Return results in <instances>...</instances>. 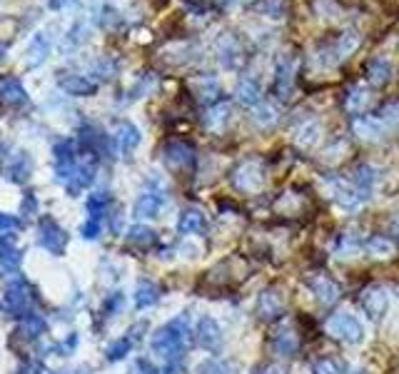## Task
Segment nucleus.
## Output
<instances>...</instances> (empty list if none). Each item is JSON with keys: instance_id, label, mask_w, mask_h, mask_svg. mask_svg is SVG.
<instances>
[{"instance_id": "nucleus-1", "label": "nucleus", "mask_w": 399, "mask_h": 374, "mask_svg": "<svg viewBox=\"0 0 399 374\" xmlns=\"http://www.w3.org/2000/svg\"><path fill=\"white\" fill-rule=\"evenodd\" d=\"M190 337H192L190 317L180 315L157 329L155 337H152V350L160 357H165L167 362H178L185 354L187 345H190Z\"/></svg>"}, {"instance_id": "nucleus-2", "label": "nucleus", "mask_w": 399, "mask_h": 374, "mask_svg": "<svg viewBox=\"0 0 399 374\" xmlns=\"http://www.w3.org/2000/svg\"><path fill=\"white\" fill-rule=\"evenodd\" d=\"M327 332L345 345H359L364 339V327L352 312H337L327 320Z\"/></svg>"}, {"instance_id": "nucleus-3", "label": "nucleus", "mask_w": 399, "mask_h": 374, "mask_svg": "<svg viewBox=\"0 0 399 374\" xmlns=\"http://www.w3.org/2000/svg\"><path fill=\"white\" fill-rule=\"evenodd\" d=\"M165 205H167V190L157 180H150L135 202V215L140 220H152V217L160 215V210Z\"/></svg>"}, {"instance_id": "nucleus-4", "label": "nucleus", "mask_w": 399, "mask_h": 374, "mask_svg": "<svg viewBox=\"0 0 399 374\" xmlns=\"http://www.w3.org/2000/svg\"><path fill=\"white\" fill-rule=\"evenodd\" d=\"M267 178H265V167L257 160H247L237 167L233 173V185L240 192H247V195H257L263 190Z\"/></svg>"}, {"instance_id": "nucleus-5", "label": "nucleus", "mask_w": 399, "mask_h": 374, "mask_svg": "<svg viewBox=\"0 0 399 374\" xmlns=\"http://www.w3.org/2000/svg\"><path fill=\"white\" fill-rule=\"evenodd\" d=\"M195 337H197V345L203 347L205 352H212V354H220L222 345H225V334H222L220 322L208 315L200 317V322H197Z\"/></svg>"}, {"instance_id": "nucleus-6", "label": "nucleus", "mask_w": 399, "mask_h": 374, "mask_svg": "<svg viewBox=\"0 0 399 374\" xmlns=\"http://www.w3.org/2000/svg\"><path fill=\"white\" fill-rule=\"evenodd\" d=\"M214 55L220 60V65L225 70H237L240 63H242V45L233 33H222L217 40H214Z\"/></svg>"}, {"instance_id": "nucleus-7", "label": "nucleus", "mask_w": 399, "mask_h": 374, "mask_svg": "<svg viewBox=\"0 0 399 374\" xmlns=\"http://www.w3.org/2000/svg\"><path fill=\"white\" fill-rule=\"evenodd\" d=\"M387 307H389V292L384 287L372 285L362 292V309L372 322H380L382 317L387 315Z\"/></svg>"}, {"instance_id": "nucleus-8", "label": "nucleus", "mask_w": 399, "mask_h": 374, "mask_svg": "<svg viewBox=\"0 0 399 374\" xmlns=\"http://www.w3.org/2000/svg\"><path fill=\"white\" fill-rule=\"evenodd\" d=\"M307 287H310V292L317 297V302L322 304H334L342 297L340 285H337L329 274H315V277L307 279Z\"/></svg>"}, {"instance_id": "nucleus-9", "label": "nucleus", "mask_w": 399, "mask_h": 374, "mask_svg": "<svg viewBox=\"0 0 399 374\" xmlns=\"http://www.w3.org/2000/svg\"><path fill=\"white\" fill-rule=\"evenodd\" d=\"M162 160L173 170H190L195 165V150L185 143H170L162 150Z\"/></svg>"}, {"instance_id": "nucleus-10", "label": "nucleus", "mask_w": 399, "mask_h": 374, "mask_svg": "<svg viewBox=\"0 0 399 374\" xmlns=\"http://www.w3.org/2000/svg\"><path fill=\"white\" fill-rule=\"evenodd\" d=\"M282 312H285V302H282L280 292L267 290V292H263V295L257 297L255 315L260 317V320H263V322H274V320H280Z\"/></svg>"}, {"instance_id": "nucleus-11", "label": "nucleus", "mask_w": 399, "mask_h": 374, "mask_svg": "<svg viewBox=\"0 0 399 374\" xmlns=\"http://www.w3.org/2000/svg\"><path fill=\"white\" fill-rule=\"evenodd\" d=\"M60 90L75 98H90L97 93V83L90 75H63L58 80Z\"/></svg>"}, {"instance_id": "nucleus-12", "label": "nucleus", "mask_w": 399, "mask_h": 374, "mask_svg": "<svg viewBox=\"0 0 399 374\" xmlns=\"http://www.w3.org/2000/svg\"><path fill=\"white\" fill-rule=\"evenodd\" d=\"M48 55H50V38L45 33H36V36L30 38L28 48H25V65L30 70H36V68L45 65Z\"/></svg>"}, {"instance_id": "nucleus-13", "label": "nucleus", "mask_w": 399, "mask_h": 374, "mask_svg": "<svg viewBox=\"0 0 399 374\" xmlns=\"http://www.w3.org/2000/svg\"><path fill=\"white\" fill-rule=\"evenodd\" d=\"M140 140H143V135H140V130H137L135 125L127 123V120L118 123V130H115V145H118V153L120 155L130 157L132 150L140 145Z\"/></svg>"}, {"instance_id": "nucleus-14", "label": "nucleus", "mask_w": 399, "mask_h": 374, "mask_svg": "<svg viewBox=\"0 0 399 374\" xmlns=\"http://www.w3.org/2000/svg\"><path fill=\"white\" fill-rule=\"evenodd\" d=\"M0 100L13 107H25L30 102V98H28V90L23 88V83H20L18 77H6V80L0 83Z\"/></svg>"}, {"instance_id": "nucleus-15", "label": "nucleus", "mask_w": 399, "mask_h": 374, "mask_svg": "<svg viewBox=\"0 0 399 374\" xmlns=\"http://www.w3.org/2000/svg\"><path fill=\"white\" fill-rule=\"evenodd\" d=\"M292 80H295V58L287 55L280 60L277 65V75H274V93L280 98H290L292 93Z\"/></svg>"}, {"instance_id": "nucleus-16", "label": "nucleus", "mask_w": 399, "mask_h": 374, "mask_svg": "<svg viewBox=\"0 0 399 374\" xmlns=\"http://www.w3.org/2000/svg\"><path fill=\"white\" fill-rule=\"evenodd\" d=\"M329 192H332L334 202L345 210H357L359 202H362L359 192L354 190V185H347L342 182V180H332V182H329Z\"/></svg>"}, {"instance_id": "nucleus-17", "label": "nucleus", "mask_w": 399, "mask_h": 374, "mask_svg": "<svg viewBox=\"0 0 399 374\" xmlns=\"http://www.w3.org/2000/svg\"><path fill=\"white\" fill-rule=\"evenodd\" d=\"M377 170L372 165H359L354 170V178H352V185H354V190L359 192L362 200H370L372 192H375V185H377Z\"/></svg>"}, {"instance_id": "nucleus-18", "label": "nucleus", "mask_w": 399, "mask_h": 374, "mask_svg": "<svg viewBox=\"0 0 399 374\" xmlns=\"http://www.w3.org/2000/svg\"><path fill=\"white\" fill-rule=\"evenodd\" d=\"M230 115H233V107L227 105V102H217V105H212L205 113L203 123L210 132H222L227 127V123H230Z\"/></svg>"}, {"instance_id": "nucleus-19", "label": "nucleus", "mask_w": 399, "mask_h": 374, "mask_svg": "<svg viewBox=\"0 0 399 374\" xmlns=\"http://www.w3.org/2000/svg\"><path fill=\"white\" fill-rule=\"evenodd\" d=\"M208 230V220L200 210H185L178 220V232L180 235H200Z\"/></svg>"}, {"instance_id": "nucleus-20", "label": "nucleus", "mask_w": 399, "mask_h": 374, "mask_svg": "<svg viewBox=\"0 0 399 374\" xmlns=\"http://www.w3.org/2000/svg\"><path fill=\"white\" fill-rule=\"evenodd\" d=\"M90 38H93V30H90L88 23H72L70 30L65 33V38H63V48L65 50H78L83 48L85 42H90Z\"/></svg>"}, {"instance_id": "nucleus-21", "label": "nucleus", "mask_w": 399, "mask_h": 374, "mask_svg": "<svg viewBox=\"0 0 399 374\" xmlns=\"http://www.w3.org/2000/svg\"><path fill=\"white\" fill-rule=\"evenodd\" d=\"M30 173H33V160L28 157V153L13 155V160L8 162V167H6L8 178L15 180V182H25V180L30 178Z\"/></svg>"}, {"instance_id": "nucleus-22", "label": "nucleus", "mask_w": 399, "mask_h": 374, "mask_svg": "<svg viewBox=\"0 0 399 374\" xmlns=\"http://www.w3.org/2000/svg\"><path fill=\"white\" fill-rule=\"evenodd\" d=\"M364 247H367V252H370L375 260H392V257L397 255V244H394L389 237H384V235L370 237L364 242Z\"/></svg>"}, {"instance_id": "nucleus-23", "label": "nucleus", "mask_w": 399, "mask_h": 374, "mask_svg": "<svg viewBox=\"0 0 399 374\" xmlns=\"http://www.w3.org/2000/svg\"><path fill=\"white\" fill-rule=\"evenodd\" d=\"M274 352L282 357H292L295 352L299 350V339L297 334H295L292 327H285V329H280V332L274 334V342H272Z\"/></svg>"}, {"instance_id": "nucleus-24", "label": "nucleus", "mask_w": 399, "mask_h": 374, "mask_svg": "<svg viewBox=\"0 0 399 374\" xmlns=\"http://www.w3.org/2000/svg\"><path fill=\"white\" fill-rule=\"evenodd\" d=\"M392 72H394L392 63L384 58H375L370 65H367V77H370V83L377 85V88L387 85L389 80H392Z\"/></svg>"}, {"instance_id": "nucleus-25", "label": "nucleus", "mask_w": 399, "mask_h": 374, "mask_svg": "<svg viewBox=\"0 0 399 374\" xmlns=\"http://www.w3.org/2000/svg\"><path fill=\"white\" fill-rule=\"evenodd\" d=\"M235 95H237V102H242L244 107H255L263 102L260 100V85H257L252 77H242V80H240Z\"/></svg>"}, {"instance_id": "nucleus-26", "label": "nucleus", "mask_w": 399, "mask_h": 374, "mask_svg": "<svg viewBox=\"0 0 399 374\" xmlns=\"http://www.w3.org/2000/svg\"><path fill=\"white\" fill-rule=\"evenodd\" d=\"M252 120H255L257 127H263V130H267V127H274V125L280 123V110L272 105V102H260V105H255V113H252Z\"/></svg>"}, {"instance_id": "nucleus-27", "label": "nucleus", "mask_w": 399, "mask_h": 374, "mask_svg": "<svg viewBox=\"0 0 399 374\" xmlns=\"http://www.w3.org/2000/svg\"><path fill=\"white\" fill-rule=\"evenodd\" d=\"M352 127H354V132H357L362 140H367V143H377L382 137V123L380 120H372V118H354V123H352Z\"/></svg>"}, {"instance_id": "nucleus-28", "label": "nucleus", "mask_w": 399, "mask_h": 374, "mask_svg": "<svg viewBox=\"0 0 399 374\" xmlns=\"http://www.w3.org/2000/svg\"><path fill=\"white\" fill-rule=\"evenodd\" d=\"M42 237L40 242L45 244L48 249H53V252H60V247H63V242H65V232L60 230L58 225H55L53 220H45L42 222Z\"/></svg>"}, {"instance_id": "nucleus-29", "label": "nucleus", "mask_w": 399, "mask_h": 374, "mask_svg": "<svg viewBox=\"0 0 399 374\" xmlns=\"http://www.w3.org/2000/svg\"><path fill=\"white\" fill-rule=\"evenodd\" d=\"M118 63L115 60H110V58H100V60H95L93 65H90V77L95 80L97 85L100 83H105V80H113L115 75H118Z\"/></svg>"}, {"instance_id": "nucleus-30", "label": "nucleus", "mask_w": 399, "mask_h": 374, "mask_svg": "<svg viewBox=\"0 0 399 374\" xmlns=\"http://www.w3.org/2000/svg\"><path fill=\"white\" fill-rule=\"evenodd\" d=\"M370 105H372V93L367 88H354L350 95H347V102H345V107L352 115H362Z\"/></svg>"}, {"instance_id": "nucleus-31", "label": "nucleus", "mask_w": 399, "mask_h": 374, "mask_svg": "<svg viewBox=\"0 0 399 374\" xmlns=\"http://www.w3.org/2000/svg\"><path fill=\"white\" fill-rule=\"evenodd\" d=\"M160 299V290H157L155 282H140L137 285V292H135V304L137 309H145V307H152V304Z\"/></svg>"}, {"instance_id": "nucleus-32", "label": "nucleus", "mask_w": 399, "mask_h": 374, "mask_svg": "<svg viewBox=\"0 0 399 374\" xmlns=\"http://www.w3.org/2000/svg\"><path fill=\"white\" fill-rule=\"evenodd\" d=\"M192 90H195V95L200 102H210L220 95V83H217L214 77H200V80L192 83Z\"/></svg>"}, {"instance_id": "nucleus-33", "label": "nucleus", "mask_w": 399, "mask_h": 374, "mask_svg": "<svg viewBox=\"0 0 399 374\" xmlns=\"http://www.w3.org/2000/svg\"><path fill=\"white\" fill-rule=\"evenodd\" d=\"M320 132H322L320 123H304L302 127H297V132H295V143L307 150L320 140Z\"/></svg>"}, {"instance_id": "nucleus-34", "label": "nucleus", "mask_w": 399, "mask_h": 374, "mask_svg": "<svg viewBox=\"0 0 399 374\" xmlns=\"http://www.w3.org/2000/svg\"><path fill=\"white\" fill-rule=\"evenodd\" d=\"M95 20H97V25H100V28H105V30H115V28H120V25H123V15H120L113 6H107V3H102V6L97 8Z\"/></svg>"}, {"instance_id": "nucleus-35", "label": "nucleus", "mask_w": 399, "mask_h": 374, "mask_svg": "<svg viewBox=\"0 0 399 374\" xmlns=\"http://www.w3.org/2000/svg\"><path fill=\"white\" fill-rule=\"evenodd\" d=\"M357 45H359V38L354 36V33H342V36L337 38V42H332V50L337 53V58L345 60L357 50Z\"/></svg>"}, {"instance_id": "nucleus-36", "label": "nucleus", "mask_w": 399, "mask_h": 374, "mask_svg": "<svg viewBox=\"0 0 399 374\" xmlns=\"http://www.w3.org/2000/svg\"><path fill=\"white\" fill-rule=\"evenodd\" d=\"M127 240H130L132 244H137V247H150V244L155 242V232L150 230V227L137 225V227H132V230H130Z\"/></svg>"}, {"instance_id": "nucleus-37", "label": "nucleus", "mask_w": 399, "mask_h": 374, "mask_svg": "<svg viewBox=\"0 0 399 374\" xmlns=\"http://www.w3.org/2000/svg\"><path fill=\"white\" fill-rule=\"evenodd\" d=\"M152 88H155V77L150 75V72H145V75L140 77V80H137V83L132 85L130 90H127V100H137V98L148 95Z\"/></svg>"}, {"instance_id": "nucleus-38", "label": "nucleus", "mask_w": 399, "mask_h": 374, "mask_svg": "<svg viewBox=\"0 0 399 374\" xmlns=\"http://www.w3.org/2000/svg\"><path fill=\"white\" fill-rule=\"evenodd\" d=\"M312 374H342V367L332 357H320L312 362Z\"/></svg>"}, {"instance_id": "nucleus-39", "label": "nucleus", "mask_w": 399, "mask_h": 374, "mask_svg": "<svg viewBox=\"0 0 399 374\" xmlns=\"http://www.w3.org/2000/svg\"><path fill=\"white\" fill-rule=\"evenodd\" d=\"M380 123L384 125V127H399V100L384 105V110H382L380 115Z\"/></svg>"}, {"instance_id": "nucleus-40", "label": "nucleus", "mask_w": 399, "mask_h": 374, "mask_svg": "<svg viewBox=\"0 0 399 374\" xmlns=\"http://www.w3.org/2000/svg\"><path fill=\"white\" fill-rule=\"evenodd\" d=\"M315 10L320 13L322 18H327V20L340 18V6H337L334 0H315Z\"/></svg>"}, {"instance_id": "nucleus-41", "label": "nucleus", "mask_w": 399, "mask_h": 374, "mask_svg": "<svg viewBox=\"0 0 399 374\" xmlns=\"http://www.w3.org/2000/svg\"><path fill=\"white\" fill-rule=\"evenodd\" d=\"M357 247H359V242L354 240V235H345V237H340V244H337V255L352 257L357 252Z\"/></svg>"}, {"instance_id": "nucleus-42", "label": "nucleus", "mask_w": 399, "mask_h": 374, "mask_svg": "<svg viewBox=\"0 0 399 374\" xmlns=\"http://www.w3.org/2000/svg\"><path fill=\"white\" fill-rule=\"evenodd\" d=\"M132 347V337H123L120 342H115L110 350H107V359H120V357H125Z\"/></svg>"}, {"instance_id": "nucleus-43", "label": "nucleus", "mask_w": 399, "mask_h": 374, "mask_svg": "<svg viewBox=\"0 0 399 374\" xmlns=\"http://www.w3.org/2000/svg\"><path fill=\"white\" fill-rule=\"evenodd\" d=\"M282 8H285V0H263V13L269 18H280Z\"/></svg>"}, {"instance_id": "nucleus-44", "label": "nucleus", "mask_w": 399, "mask_h": 374, "mask_svg": "<svg viewBox=\"0 0 399 374\" xmlns=\"http://www.w3.org/2000/svg\"><path fill=\"white\" fill-rule=\"evenodd\" d=\"M200 374H233V367L227 362H208V364H203Z\"/></svg>"}, {"instance_id": "nucleus-45", "label": "nucleus", "mask_w": 399, "mask_h": 374, "mask_svg": "<svg viewBox=\"0 0 399 374\" xmlns=\"http://www.w3.org/2000/svg\"><path fill=\"white\" fill-rule=\"evenodd\" d=\"M53 10H78L80 0H48Z\"/></svg>"}, {"instance_id": "nucleus-46", "label": "nucleus", "mask_w": 399, "mask_h": 374, "mask_svg": "<svg viewBox=\"0 0 399 374\" xmlns=\"http://www.w3.org/2000/svg\"><path fill=\"white\" fill-rule=\"evenodd\" d=\"M132 374H160L152 364L148 362V359H137L135 369H132Z\"/></svg>"}, {"instance_id": "nucleus-47", "label": "nucleus", "mask_w": 399, "mask_h": 374, "mask_svg": "<svg viewBox=\"0 0 399 374\" xmlns=\"http://www.w3.org/2000/svg\"><path fill=\"white\" fill-rule=\"evenodd\" d=\"M265 374H287L285 364H267L265 367Z\"/></svg>"}, {"instance_id": "nucleus-48", "label": "nucleus", "mask_w": 399, "mask_h": 374, "mask_svg": "<svg viewBox=\"0 0 399 374\" xmlns=\"http://www.w3.org/2000/svg\"><path fill=\"white\" fill-rule=\"evenodd\" d=\"M392 235H397V237H399V215L394 217V222H392Z\"/></svg>"}, {"instance_id": "nucleus-49", "label": "nucleus", "mask_w": 399, "mask_h": 374, "mask_svg": "<svg viewBox=\"0 0 399 374\" xmlns=\"http://www.w3.org/2000/svg\"><path fill=\"white\" fill-rule=\"evenodd\" d=\"M227 3H235V6H240V3H250V0H227Z\"/></svg>"}, {"instance_id": "nucleus-50", "label": "nucleus", "mask_w": 399, "mask_h": 374, "mask_svg": "<svg viewBox=\"0 0 399 374\" xmlns=\"http://www.w3.org/2000/svg\"><path fill=\"white\" fill-rule=\"evenodd\" d=\"M3 60H6V48H0V63H3Z\"/></svg>"}, {"instance_id": "nucleus-51", "label": "nucleus", "mask_w": 399, "mask_h": 374, "mask_svg": "<svg viewBox=\"0 0 399 374\" xmlns=\"http://www.w3.org/2000/svg\"><path fill=\"white\" fill-rule=\"evenodd\" d=\"M220 3H227V0H220Z\"/></svg>"}]
</instances>
